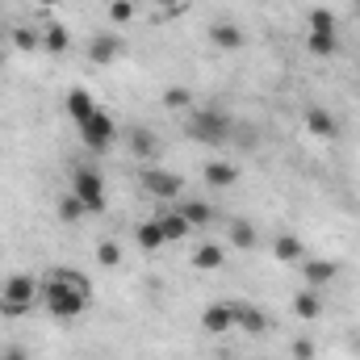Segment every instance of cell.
<instances>
[{"instance_id": "obj_16", "label": "cell", "mask_w": 360, "mask_h": 360, "mask_svg": "<svg viewBox=\"0 0 360 360\" xmlns=\"http://www.w3.org/2000/svg\"><path fill=\"white\" fill-rule=\"evenodd\" d=\"M134 239H139V248H143V252H164V248H168V239H164V226H160V218H151V222H139Z\"/></svg>"}, {"instance_id": "obj_32", "label": "cell", "mask_w": 360, "mask_h": 360, "mask_svg": "<svg viewBox=\"0 0 360 360\" xmlns=\"http://www.w3.org/2000/svg\"><path fill=\"white\" fill-rule=\"evenodd\" d=\"M147 4H155V8H160L164 17H172L176 8H184V0H147Z\"/></svg>"}, {"instance_id": "obj_5", "label": "cell", "mask_w": 360, "mask_h": 360, "mask_svg": "<svg viewBox=\"0 0 360 360\" xmlns=\"http://www.w3.org/2000/svg\"><path fill=\"white\" fill-rule=\"evenodd\" d=\"M68 193H72V197H80L84 214H101V210H105V180H101L96 168H76Z\"/></svg>"}, {"instance_id": "obj_34", "label": "cell", "mask_w": 360, "mask_h": 360, "mask_svg": "<svg viewBox=\"0 0 360 360\" xmlns=\"http://www.w3.org/2000/svg\"><path fill=\"white\" fill-rule=\"evenodd\" d=\"M34 4H38V8H55L59 0H34Z\"/></svg>"}, {"instance_id": "obj_23", "label": "cell", "mask_w": 360, "mask_h": 360, "mask_svg": "<svg viewBox=\"0 0 360 360\" xmlns=\"http://www.w3.org/2000/svg\"><path fill=\"white\" fill-rule=\"evenodd\" d=\"M38 42H42V46L51 51V55H63V51L72 46V34H68L63 25H55V21H51V25H46L42 34H38Z\"/></svg>"}, {"instance_id": "obj_10", "label": "cell", "mask_w": 360, "mask_h": 360, "mask_svg": "<svg viewBox=\"0 0 360 360\" xmlns=\"http://www.w3.org/2000/svg\"><path fill=\"white\" fill-rule=\"evenodd\" d=\"M235 327L248 331V335H264L269 331V314L252 302H235Z\"/></svg>"}, {"instance_id": "obj_9", "label": "cell", "mask_w": 360, "mask_h": 360, "mask_svg": "<svg viewBox=\"0 0 360 360\" xmlns=\"http://www.w3.org/2000/svg\"><path fill=\"white\" fill-rule=\"evenodd\" d=\"M201 327H205L210 335L231 331V327H235V306H231V302H214V306H205V310H201Z\"/></svg>"}, {"instance_id": "obj_17", "label": "cell", "mask_w": 360, "mask_h": 360, "mask_svg": "<svg viewBox=\"0 0 360 360\" xmlns=\"http://www.w3.org/2000/svg\"><path fill=\"white\" fill-rule=\"evenodd\" d=\"M201 176H205V184H214V188H231V184L239 180V168H235V164H226V160H210Z\"/></svg>"}, {"instance_id": "obj_21", "label": "cell", "mask_w": 360, "mask_h": 360, "mask_svg": "<svg viewBox=\"0 0 360 360\" xmlns=\"http://www.w3.org/2000/svg\"><path fill=\"white\" fill-rule=\"evenodd\" d=\"M272 256H276V260H285V264H293V260H306V243H302L297 235H276V243H272Z\"/></svg>"}, {"instance_id": "obj_26", "label": "cell", "mask_w": 360, "mask_h": 360, "mask_svg": "<svg viewBox=\"0 0 360 360\" xmlns=\"http://www.w3.org/2000/svg\"><path fill=\"white\" fill-rule=\"evenodd\" d=\"M96 260H101L105 269H117V264H122V248H117L113 239H101V243H96Z\"/></svg>"}, {"instance_id": "obj_33", "label": "cell", "mask_w": 360, "mask_h": 360, "mask_svg": "<svg viewBox=\"0 0 360 360\" xmlns=\"http://www.w3.org/2000/svg\"><path fill=\"white\" fill-rule=\"evenodd\" d=\"M0 360H30V352H25L21 344H13V348H4V356Z\"/></svg>"}, {"instance_id": "obj_30", "label": "cell", "mask_w": 360, "mask_h": 360, "mask_svg": "<svg viewBox=\"0 0 360 360\" xmlns=\"http://www.w3.org/2000/svg\"><path fill=\"white\" fill-rule=\"evenodd\" d=\"M13 42H17V51H38L42 46L34 30H13Z\"/></svg>"}, {"instance_id": "obj_1", "label": "cell", "mask_w": 360, "mask_h": 360, "mask_svg": "<svg viewBox=\"0 0 360 360\" xmlns=\"http://www.w3.org/2000/svg\"><path fill=\"white\" fill-rule=\"evenodd\" d=\"M38 302H42L46 314H55V319H80L92 306V285H89V276L76 272V269H51L42 276Z\"/></svg>"}, {"instance_id": "obj_25", "label": "cell", "mask_w": 360, "mask_h": 360, "mask_svg": "<svg viewBox=\"0 0 360 360\" xmlns=\"http://www.w3.org/2000/svg\"><path fill=\"white\" fill-rule=\"evenodd\" d=\"M134 13H139L134 0H109V21H113V25H130Z\"/></svg>"}, {"instance_id": "obj_20", "label": "cell", "mask_w": 360, "mask_h": 360, "mask_svg": "<svg viewBox=\"0 0 360 360\" xmlns=\"http://www.w3.org/2000/svg\"><path fill=\"white\" fill-rule=\"evenodd\" d=\"M293 314H297L302 323H314V319H323V297H319L314 289H302V293L293 297Z\"/></svg>"}, {"instance_id": "obj_31", "label": "cell", "mask_w": 360, "mask_h": 360, "mask_svg": "<svg viewBox=\"0 0 360 360\" xmlns=\"http://www.w3.org/2000/svg\"><path fill=\"white\" fill-rule=\"evenodd\" d=\"M293 356H297V360H314V340H306V335H302V340H293Z\"/></svg>"}, {"instance_id": "obj_13", "label": "cell", "mask_w": 360, "mask_h": 360, "mask_svg": "<svg viewBox=\"0 0 360 360\" xmlns=\"http://www.w3.org/2000/svg\"><path fill=\"white\" fill-rule=\"evenodd\" d=\"M155 218H160V226H164L168 248H172V243H184V239H188V231H193V226H188V218L180 214L176 205H172V210H164V214H155Z\"/></svg>"}, {"instance_id": "obj_4", "label": "cell", "mask_w": 360, "mask_h": 360, "mask_svg": "<svg viewBox=\"0 0 360 360\" xmlns=\"http://www.w3.org/2000/svg\"><path fill=\"white\" fill-rule=\"evenodd\" d=\"M76 130H80V143H84L89 151H109V147L117 143V122H113L109 109H96V113L84 117Z\"/></svg>"}, {"instance_id": "obj_3", "label": "cell", "mask_w": 360, "mask_h": 360, "mask_svg": "<svg viewBox=\"0 0 360 360\" xmlns=\"http://www.w3.org/2000/svg\"><path fill=\"white\" fill-rule=\"evenodd\" d=\"M38 289H42L38 276H30V272H13V276L0 285V310H4L8 319L30 314V310L38 306Z\"/></svg>"}, {"instance_id": "obj_18", "label": "cell", "mask_w": 360, "mask_h": 360, "mask_svg": "<svg viewBox=\"0 0 360 360\" xmlns=\"http://www.w3.org/2000/svg\"><path fill=\"white\" fill-rule=\"evenodd\" d=\"M306 46H310V55L331 59V55L340 51V38H335L331 30H306Z\"/></svg>"}, {"instance_id": "obj_12", "label": "cell", "mask_w": 360, "mask_h": 360, "mask_svg": "<svg viewBox=\"0 0 360 360\" xmlns=\"http://www.w3.org/2000/svg\"><path fill=\"white\" fill-rule=\"evenodd\" d=\"M302 122H306V130H310L314 139H335V130H340L335 117H331V109H323V105H310Z\"/></svg>"}, {"instance_id": "obj_2", "label": "cell", "mask_w": 360, "mask_h": 360, "mask_svg": "<svg viewBox=\"0 0 360 360\" xmlns=\"http://www.w3.org/2000/svg\"><path fill=\"white\" fill-rule=\"evenodd\" d=\"M184 130H188V139H197V143H205V147H222L231 134H235V122H231V113L226 109H214V105H193L188 113H184Z\"/></svg>"}, {"instance_id": "obj_24", "label": "cell", "mask_w": 360, "mask_h": 360, "mask_svg": "<svg viewBox=\"0 0 360 360\" xmlns=\"http://www.w3.org/2000/svg\"><path fill=\"white\" fill-rule=\"evenodd\" d=\"M256 243H260V235H256V226H252V222H231V248L252 252Z\"/></svg>"}, {"instance_id": "obj_14", "label": "cell", "mask_w": 360, "mask_h": 360, "mask_svg": "<svg viewBox=\"0 0 360 360\" xmlns=\"http://www.w3.org/2000/svg\"><path fill=\"white\" fill-rule=\"evenodd\" d=\"M222 264H226V248H222V243H197V248H193V269L218 272Z\"/></svg>"}, {"instance_id": "obj_11", "label": "cell", "mask_w": 360, "mask_h": 360, "mask_svg": "<svg viewBox=\"0 0 360 360\" xmlns=\"http://www.w3.org/2000/svg\"><path fill=\"white\" fill-rule=\"evenodd\" d=\"M117 55H122V38H117V34H92L89 59L96 63V68H109Z\"/></svg>"}, {"instance_id": "obj_19", "label": "cell", "mask_w": 360, "mask_h": 360, "mask_svg": "<svg viewBox=\"0 0 360 360\" xmlns=\"http://www.w3.org/2000/svg\"><path fill=\"white\" fill-rule=\"evenodd\" d=\"M126 143H130V155H134V160H151L155 147H160V139H155L151 130H143V126H134V130L126 134Z\"/></svg>"}, {"instance_id": "obj_27", "label": "cell", "mask_w": 360, "mask_h": 360, "mask_svg": "<svg viewBox=\"0 0 360 360\" xmlns=\"http://www.w3.org/2000/svg\"><path fill=\"white\" fill-rule=\"evenodd\" d=\"M306 30H331V34H335V13H331V8H310Z\"/></svg>"}, {"instance_id": "obj_22", "label": "cell", "mask_w": 360, "mask_h": 360, "mask_svg": "<svg viewBox=\"0 0 360 360\" xmlns=\"http://www.w3.org/2000/svg\"><path fill=\"white\" fill-rule=\"evenodd\" d=\"M176 210L188 218V226H210V222H214V205H205V201H184V197H180Z\"/></svg>"}, {"instance_id": "obj_29", "label": "cell", "mask_w": 360, "mask_h": 360, "mask_svg": "<svg viewBox=\"0 0 360 360\" xmlns=\"http://www.w3.org/2000/svg\"><path fill=\"white\" fill-rule=\"evenodd\" d=\"M164 105H168V109H184V113H188V109H193V96H188V89H168V92H164Z\"/></svg>"}, {"instance_id": "obj_8", "label": "cell", "mask_w": 360, "mask_h": 360, "mask_svg": "<svg viewBox=\"0 0 360 360\" xmlns=\"http://www.w3.org/2000/svg\"><path fill=\"white\" fill-rule=\"evenodd\" d=\"M210 42H214L218 51L235 55V51H243V46H248V34H243L235 21H214V25H210Z\"/></svg>"}, {"instance_id": "obj_6", "label": "cell", "mask_w": 360, "mask_h": 360, "mask_svg": "<svg viewBox=\"0 0 360 360\" xmlns=\"http://www.w3.org/2000/svg\"><path fill=\"white\" fill-rule=\"evenodd\" d=\"M139 180H143V193H151L155 201H180V193H184V180L168 168H143Z\"/></svg>"}, {"instance_id": "obj_15", "label": "cell", "mask_w": 360, "mask_h": 360, "mask_svg": "<svg viewBox=\"0 0 360 360\" xmlns=\"http://www.w3.org/2000/svg\"><path fill=\"white\" fill-rule=\"evenodd\" d=\"M96 109H101V105L92 101V92H89V89H72V92H68V117H72L76 126H80L84 117H92Z\"/></svg>"}, {"instance_id": "obj_28", "label": "cell", "mask_w": 360, "mask_h": 360, "mask_svg": "<svg viewBox=\"0 0 360 360\" xmlns=\"http://www.w3.org/2000/svg\"><path fill=\"white\" fill-rule=\"evenodd\" d=\"M59 218H63V222H80V218H84V205H80V197H72V193H68V197L59 201Z\"/></svg>"}, {"instance_id": "obj_7", "label": "cell", "mask_w": 360, "mask_h": 360, "mask_svg": "<svg viewBox=\"0 0 360 360\" xmlns=\"http://www.w3.org/2000/svg\"><path fill=\"white\" fill-rule=\"evenodd\" d=\"M302 276H306V289H323L340 276V260H323V256H310L302 260Z\"/></svg>"}]
</instances>
